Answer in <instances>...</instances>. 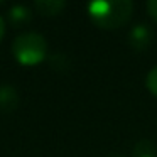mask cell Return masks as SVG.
<instances>
[{
    "label": "cell",
    "mask_w": 157,
    "mask_h": 157,
    "mask_svg": "<svg viewBox=\"0 0 157 157\" xmlns=\"http://www.w3.org/2000/svg\"><path fill=\"white\" fill-rule=\"evenodd\" d=\"M133 4L130 0H96L88 4V14L96 25L103 29H117L130 19Z\"/></svg>",
    "instance_id": "6da1fadb"
},
{
    "label": "cell",
    "mask_w": 157,
    "mask_h": 157,
    "mask_svg": "<svg viewBox=\"0 0 157 157\" xmlns=\"http://www.w3.org/2000/svg\"><path fill=\"white\" fill-rule=\"evenodd\" d=\"M14 58L24 66L39 64L48 54V42L37 32H24L12 44Z\"/></svg>",
    "instance_id": "7a4b0ae2"
},
{
    "label": "cell",
    "mask_w": 157,
    "mask_h": 157,
    "mask_svg": "<svg viewBox=\"0 0 157 157\" xmlns=\"http://www.w3.org/2000/svg\"><path fill=\"white\" fill-rule=\"evenodd\" d=\"M150 41H152V32H150L149 25L139 24L128 32V42L133 49H137V51L145 49L147 46L150 44Z\"/></svg>",
    "instance_id": "3957f363"
},
{
    "label": "cell",
    "mask_w": 157,
    "mask_h": 157,
    "mask_svg": "<svg viewBox=\"0 0 157 157\" xmlns=\"http://www.w3.org/2000/svg\"><path fill=\"white\" fill-rule=\"evenodd\" d=\"M17 91L14 86L10 85H4L0 86V110L2 112H10L17 106Z\"/></svg>",
    "instance_id": "277c9868"
},
{
    "label": "cell",
    "mask_w": 157,
    "mask_h": 157,
    "mask_svg": "<svg viewBox=\"0 0 157 157\" xmlns=\"http://www.w3.org/2000/svg\"><path fill=\"white\" fill-rule=\"evenodd\" d=\"M66 7L61 0H39L36 2V10H39L42 15H56Z\"/></svg>",
    "instance_id": "5b68a950"
},
{
    "label": "cell",
    "mask_w": 157,
    "mask_h": 157,
    "mask_svg": "<svg viewBox=\"0 0 157 157\" xmlns=\"http://www.w3.org/2000/svg\"><path fill=\"white\" fill-rule=\"evenodd\" d=\"M9 19H10V22L14 25L25 24L31 19V10L27 7H24V5H14L10 9V12H9Z\"/></svg>",
    "instance_id": "8992f818"
},
{
    "label": "cell",
    "mask_w": 157,
    "mask_h": 157,
    "mask_svg": "<svg viewBox=\"0 0 157 157\" xmlns=\"http://www.w3.org/2000/svg\"><path fill=\"white\" fill-rule=\"evenodd\" d=\"M133 157H157V147L150 140H140L133 147Z\"/></svg>",
    "instance_id": "52a82bcc"
},
{
    "label": "cell",
    "mask_w": 157,
    "mask_h": 157,
    "mask_svg": "<svg viewBox=\"0 0 157 157\" xmlns=\"http://www.w3.org/2000/svg\"><path fill=\"white\" fill-rule=\"evenodd\" d=\"M145 85H147V88H149V91L152 93L154 96H157V66L149 71L147 79H145Z\"/></svg>",
    "instance_id": "ba28073f"
},
{
    "label": "cell",
    "mask_w": 157,
    "mask_h": 157,
    "mask_svg": "<svg viewBox=\"0 0 157 157\" xmlns=\"http://www.w3.org/2000/svg\"><path fill=\"white\" fill-rule=\"evenodd\" d=\"M147 10H149L150 17L157 21V0H150V2H147Z\"/></svg>",
    "instance_id": "9c48e42d"
},
{
    "label": "cell",
    "mask_w": 157,
    "mask_h": 157,
    "mask_svg": "<svg viewBox=\"0 0 157 157\" xmlns=\"http://www.w3.org/2000/svg\"><path fill=\"white\" fill-rule=\"evenodd\" d=\"M4 34H5V22H4V19L0 17V41H2Z\"/></svg>",
    "instance_id": "30bf717a"
},
{
    "label": "cell",
    "mask_w": 157,
    "mask_h": 157,
    "mask_svg": "<svg viewBox=\"0 0 157 157\" xmlns=\"http://www.w3.org/2000/svg\"><path fill=\"white\" fill-rule=\"evenodd\" d=\"M115 157H122V155H115Z\"/></svg>",
    "instance_id": "8fae6325"
}]
</instances>
